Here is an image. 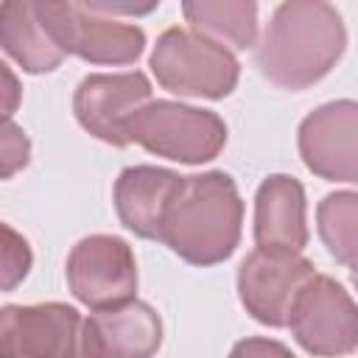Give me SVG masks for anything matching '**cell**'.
I'll use <instances>...</instances> for the list:
<instances>
[{
    "label": "cell",
    "instance_id": "1",
    "mask_svg": "<svg viewBox=\"0 0 358 358\" xmlns=\"http://www.w3.org/2000/svg\"><path fill=\"white\" fill-rule=\"evenodd\" d=\"M347 31L336 6L324 0H285L274 8L257 48L260 73L282 90H305L341 59Z\"/></svg>",
    "mask_w": 358,
    "mask_h": 358
},
{
    "label": "cell",
    "instance_id": "2",
    "mask_svg": "<svg viewBox=\"0 0 358 358\" xmlns=\"http://www.w3.org/2000/svg\"><path fill=\"white\" fill-rule=\"evenodd\" d=\"M241 221L243 201L229 173L182 176L179 190L165 207L159 241L193 266H213L235 252Z\"/></svg>",
    "mask_w": 358,
    "mask_h": 358
},
{
    "label": "cell",
    "instance_id": "3",
    "mask_svg": "<svg viewBox=\"0 0 358 358\" xmlns=\"http://www.w3.org/2000/svg\"><path fill=\"white\" fill-rule=\"evenodd\" d=\"M126 137L157 157L199 165L218 157L227 143V123L210 109L176 101H148L126 123Z\"/></svg>",
    "mask_w": 358,
    "mask_h": 358
},
{
    "label": "cell",
    "instance_id": "4",
    "mask_svg": "<svg viewBox=\"0 0 358 358\" xmlns=\"http://www.w3.org/2000/svg\"><path fill=\"white\" fill-rule=\"evenodd\" d=\"M151 70L157 81L187 98H227L238 84V59L232 50L187 31L168 28L151 50Z\"/></svg>",
    "mask_w": 358,
    "mask_h": 358
},
{
    "label": "cell",
    "instance_id": "5",
    "mask_svg": "<svg viewBox=\"0 0 358 358\" xmlns=\"http://www.w3.org/2000/svg\"><path fill=\"white\" fill-rule=\"evenodd\" d=\"M36 11L62 53L92 64H131L145 48L143 28L103 17L90 3H36Z\"/></svg>",
    "mask_w": 358,
    "mask_h": 358
},
{
    "label": "cell",
    "instance_id": "6",
    "mask_svg": "<svg viewBox=\"0 0 358 358\" xmlns=\"http://www.w3.org/2000/svg\"><path fill=\"white\" fill-rule=\"evenodd\" d=\"M285 324L310 355H350L358 344L355 302L344 285L327 274H313L296 291Z\"/></svg>",
    "mask_w": 358,
    "mask_h": 358
},
{
    "label": "cell",
    "instance_id": "7",
    "mask_svg": "<svg viewBox=\"0 0 358 358\" xmlns=\"http://www.w3.org/2000/svg\"><path fill=\"white\" fill-rule=\"evenodd\" d=\"M67 282L73 296L92 310L134 299L137 263L131 246L117 235L81 238L67 257Z\"/></svg>",
    "mask_w": 358,
    "mask_h": 358
},
{
    "label": "cell",
    "instance_id": "8",
    "mask_svg": "<svg viewBox=\"0 0 358 358\" xmlns=\"http://www.w3.org/2000/svg\"><path fill=\"white\" fill-rule=\"evenodd\" d=\"M313 263L294 252L255 249L238 268L243 308L268 327H285L296 291L313 277Z\"/></svg>",
    "mask_w": 358,
    "mask_h": 358
},
{
    "label": "cell",
    "instance_id": "9",
    "mask_svg": "<svg viewBox=\"0 0 358 358\" xmlns=\"http://www.w3.org/2000/svg\"><path fill=\"white\" fill-rule=\"evenodd\" d=\"M81 316L62 302L0 308V358H78Z\"/></svg>",
    "mask_w": 358,
    "mask_h": 358
},
{
    "label": "cell",
    "instance_id": "10",
    "mask_svg": "<svg viewBox=\"0 0 358 358\" xmlns=\"http://www.w3.org/2000/svg\"><path fill=\"white\" fill-rule=\"evenodd\" d=\"M148 101H151V84L140 70L112 73V76L98 73V76H87L76 87L73 112L92 137L123 148L129 145L126 123Z\"/></svg>",
    "mask_w": 358,
    "mask_h": 358
},
{
    "label": "cell",
    "instance_id": "11",
    "mask_svg": "<svg viewBox=\"0 0 358 358\" xmlns=\"http://www.w3.org/2000/svg\"><path fill=\"white\" fill-rule=\"evenodd\" d=\"M299 154L308 171L330 182L358 176V106L333 101L313 109L299 126Z\"/></svg>",
    "mask_w": 358,
    "mask_h": 358
},
{
    "label": "cell",
    "instance_id": "12",
    "mask_svg": "<svg viewBox=\"0 0 358 358\" xmlns=\"http://www.w3.org/2000/svg\"><path fill=\"white\" fill-rule=\"evenodd\" d=\"M162 344L159 313L140 299L81 319L78 358H154Z\"/></svg>",
    "mask_w": 358,
    "mask_h": 358
},
{
    "label": "cell",
    "instance_id": "13",
    "mask_svg": "<svg viewBox=\"0 0 358 358\" xmlns=\"http://www.w3.org/2000/svg\"><path fill=\"white\" fill-rule=\"evenodd\" d=\"M255 241L257 249L299 255L308 243L305 190L294 176L274 173L263 179L255 196Z\"/></svg>",
    "mask_w": 358,
    "mask_h": 358
},
{
    "label": "cell",
    "instance_id": "14",
    "mask_svg": "<svg viewBox=\"0 0 358 358\" xmlns=\"http://www.w3.org/2000/svg\"><path fill=\"white\" fill-rule=\"evenodd\" d=\"M182 176L154 165L126 168L115 182V210L126 229L140 238L159 241V227L168 201L179 190Z\"/></svg>",
    "mask_w": 358,
    "mask_h": 358
},
{
    "label": "cell",
    "instance_id": "15",
    "mask_svg": "<svg viewBox=\"0 0 358 358\" xmlns=\"http://www.w3.org/2000/svg\"><path fill=\"white\" fill-rule=\"evenodd\" d=\"M0 48L25 73H50L64 59L31 0L0 3Z\"/></svg>",
    "mask_w": 358,
    "mask_h": 358
},
{
    "label": "cell",
    "instance_id": "16",
    "mask_svg": "<svg viewBox=\"0 0 358 358\" xmlns=\"http://www.w3.org/2000/svg\"><path fill=\"white\" fill-rule=\"evenodd\" d=\"M190 31L232 50H246L257 42V6L246 3H185Z\"/></svg>",
    "mask_w": 358,
    "mask_h": 358
},
{
    "label": "cell",
    "instance_id": "17",
    "mask_svg": "<svg viewBox=\"0 0 358 358\" xmlns=\"http://www.w3.org/2000/svg\"><path fill=\"white\" fill-rule=\"evenodd\" d=\"M316 224L330 255L347 268L355 266V224H358V196L352 190L330 193L316 207Z\"/></svg>",
    "mask_w": 358,
    "mask_h": 358
},
{
    "label": "cell",
    "instance_id": "18",
    "mask_svg": "<svg viewBox=\"0 0 358 358\" xmlns=\"http://www.w3.org/2000/svg\"><path fill=\"white\" fill-rule=\"evenodd\" d=\"M34 255L28 241L0 221V291H14L31 271Z\"/></svg>",
    "mask_w": 358,
    "mask_h": 358
},
{
    "label": "cell",
    "instance_id": "19",
    "mask_svg": "<svg viewBox=\"0 0 358 358\" xmlns=\"http://www.w3.org/2000/svg\"><path fill=\"white\" fill-rule=\"evenodd\" d=\"M31 159V140L14 120H0V179H11Z\"/></svg>",
    "mask_w": 358,
    "mask_h": 358
},
{
    "label": "cell",
    "instance_id": "20",
    "mask_svg": "<svg viewBox=\"0 0 358 358\" xmlns=\"http://www.w3.org/2000/svg\"><path fill=\"white\" fill-rule=\"evenodd\" d=\"M229 358H296L285 344L274 341V338H243L232 347Z\"/></svg>",
    "mask_w": 358,
    "mask_h": 358
},
{
    "label": "cell",
    "instance_id": "21",
    "mask_svg": "<svg viewBox=\"0 0 358 358\" xmlns=\"http://www.w3.org/2000/svg\"><path fill=\"white\" fill-rule=\"evenodd\" d=\"M22 101V87L20 78L11 73V67L0 59V120H11Z\"/></svg>",
    "mask_w": 358,
    "mask_h": 358
}]
</instances>
